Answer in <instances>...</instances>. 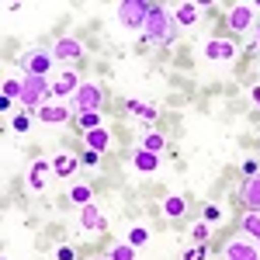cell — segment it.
<instances>
[{
  "mask_svg": "<svg viewBox=\"0 0 260 260\" xmlns=\"http://www.w3.org/2000/svg\"><path fill=\"white\" fill-rule=\"evenodd\" d=\"M142 31H146V39L156 42V45H170V42L177 39V18L167 7H160V4H149V14H146Z\"/></svg>",
  "mask_w": 260,
  "mask_h": 260,
  "instance_id": "1",
  "label": "cell"
},
{
  "mask_svg": "<svg viewBox=\"0 0 260 260\" xmlns=\"http://www.w3.org/2000/svg\"><path fill=\"white\" fill-rule=\"evenodd\" d=\"M45 98H52V83L45 77H28L24 73V80H21V104L24 108H42Z\"/></svg>",
  "mask_w": 260,
  "mask_h": 260,
  "instance_id": "2",
  "label": "cell"
},
{
  "mask_svg": "<svg viewBox=\"0 0 260 260\" xmlns=\"http://www.w3.org/2000/svg\"><path fill=\"white\" fill-rule=\"evenodd\" d=\"M146 14H149V4L146 0H125L118 7V21L125 28H142L146 24Z\"/></svg>",
  "mask_w": 260,
  "mask_h": 260,
  "instance_id": "3",
  "label": "cell"
},
{
  "mask_svg": "<svg viewBox=\"0 0 260 260\" xmlns=\"http://www.w3.org/2000/svg\"><path fill=\"white\" fill-rule=\"evenodd\" d=\"M101 101H104V94H101L98 83H80V90L73 94V111H98Z\"/></svg>",
  "mask_w": 260,
  "mask_h": 260,
  "instance_id": "4",
  "label": "cell"
},
{
  "mask_svg": "<svg viewBox=\"0 0 260 260\" xmlns=\"http://www.w3.org/2000/svg\"><path fill=\"white\" fill-rule=\"evenodd\" d=\"M21 66H24L28 77H45V70L52 66V52H45V49H31V52L21 59Z\"/></svg>",
  "mask_w": 260,
  "mask_h": 260,
  "instance_id": "5",
  "label": "cell"
},
{
  "mask_svg": "<svg viewBox=\"0 0 260 260\" xmlns=\"http://www.w3.org/2000/svg\"><path fill=\"white\" fill-rule=\"evenodd\" d=\"M253 14H257V4H236L229 11V28L233 31H246L253 24Z\"/></svg>",
  "mask_w": 260,
  "mask_h": 260,
  "instance_id": "6",
  "label": "cell"
},
{
  "mask_svg": "<svg viewBox=\"0 0 260 260\" xmlns=\"http://www.w3.org/2000/svg\"><path fill=\"white\" fill-rule=\"evenodd\" d=\"M240 198H243V205H246L250 212H257V215H260V174H253V177L243 180Z\"/></svg>",
  "mask_w": 260,
  "mask_h": 260,
  "instance_id": "7",
  "label": "cell"
},
{
  "mask_svg": "<svg viewBox=\"0 0 260 260\" xmlns=\"http://www.w3.org/2000/svg\"><path fill=\"white\" fill-rule=\"evenodd\" d=\"M225 260H260V250L250 246L246 240H229L225 243Z\"/></svg>",
  "mask_w": 260,
  "mask_h": 260,
  "instance_id": "8",
  "label": "cell"
},
{
  "mask_svg": "<svg viewBox=\"0 0 260 260\" xmlns=\"http://www.w3.org/2000/svg\"><path fill=\"white\" fill-rule=\"evenodd\" d=\"M205 56H208V59H215V62H225V59H233V56H236V45H233L229 39H215V42H208V45H205Z\"/></svg>",
  "mask_w": 260,
  "mask_h": 260,
  "instance_id": "9",
  "label": "cell"
},
{
  "mask_svg": "<svg viewBox=\"0 0 260 260\" xmlns=\"http://www.w3.org/2000/svg\"><path fill=\"white\" fill-rule=\"evenodd\" d=\"M39 121H45V125H62V121H70V108L66 104H42Z\"/></svg>",
  "mask_w": 260,
  "mask_h": 260,
  "instance_id": "10",
  "label": "cell"
},
{
  "mask_svg": "<svg viewBox=\"0 0 260 260\" xmlns=\"http://www.w3.org/2000/svg\"><path fill=\"white\" fill-rule=\"evenodd\" d=\"M80 225H83V233H101V229H104V215H101L98 205H83Z\"/></svg>",
  "mask_w": 260,
  "mask_h": 260,
  "instance_id": "11",
  "label": "cell"
},
{
  "mask_svg": "<svg viewBox=\"0 0 260 260\" xmlns=\"http://www.w3.org/2000/svg\"><path fill=\"white\" fill-rule=\"evenodd\" d=\"M52 56H56V59H80L83 45L77 39H59L56 45H52Z\"/></svg>",
  "mask_w": 260,
  "mask_h": 260,
  "instance_id": "12",
  "label": "cell"
},
{
  "mask_svg": "<svg viewBox=\"0 0 260 260\" xmlns=\"http://www.w3.org/2000/svg\"><path fill=\"white\" fill-rule=\"evenodd\" d=\"M77 90H80V80H77L73 70H66L59 80L52 83V98H66V94H77Z\"/></svg>",
  "mask_w": 260,
  "mask_h": 260,
  "instance_id": "13",
  "label": "cell"
},
{
  "mask_svg": "<svg viewBox=\"0 0 260 260\" xmlns=\"http://www.w3.org/2000/svg\"><path fill=\"white\" fill-rule=\"evenodd\" d=\"M45 170H49L45 160L31 163V170H28V187H31V191H42V187H45Z\"/></svg>",
  "mask_w": 260,
  "mask_h": 260,
  "instance_id": "14",
  "label": "cell"
},
{
  "mask_svg": "<svg viewBox=\"0 0 260 260\" xmlns=\"http://www.w3.org/2000/svg\"><path fill=\"white\" fill-rule=\"evenodd\" d=\"M132 163H136V170H142V174H153V170L160 167V156H156V153H146V149H139Z\"/></svg>",
  "mask_w": 260,
  "mask_h": 260,
  "instance_id": "15",
  "label": "cell"
},
{
  "mask_svg": "<svg viewBox=\"0 0 260 260\" xmlns=\"http://www.w3.org/2000/svg\"><path fill=\"white\" fill-rule=\"evenodd\" d=\"M87 146H90L94 153H104V149L111 146V136H108L104 128H94V132H87Z\"/></svg>",
  "mask_w": 260,
  "mask_h": 260,
  "instance_id": "16",
  "label": "cell"
},
{
  "mask_svg": "<svg viewBox=\"0 0 260 260\" xmlns=\"http://www.w3.org/2000/svg\"><path fill=\"white\" fill-rule=\"evenodd\" d=\"M77 156H66V153H62V156H56V160H52V170H56V174H59V177H70V174H73V170H77Z\"/></svg>",
  "mask_w": 260,
  "mask_h": 260,
  "instance_id": "17",
  "label": "cell"
},
{
  "mask_svg": "<svg viewBox=\"0 0 260 260\" xmlns=\"http://www.w3.org/2000/svg\"><path fill=\"white\" fill-rule=\"evenodd\" d=\"M163 146H167V142H163L160 132H146V136H142V149H146V153H156V156H160Z\"/></svg>",
  "mask_w": 260,
  "mask_h": 260,
  "instance_id": "18",
  "label": "cell"
},
{
  "mask_svg": "<svg viewBox=\"0 0 260 260\" xmlns=\"http://www.w3.org/2000/svg\"><path fill=\"white\" fill-rule=\"evenodd\" d=\"M198 21V4H180L177 7V24H194Z\"/></svg>",
  "mask_w": 260,
  "mask_h": 260,
  "instance_id": "19",
  "label": "cell"
},
{
  "mask_svg": "<svg viewBox=\"0 0 260 260\" xmlns=\"http://www.w3.org/2000/svg\"><path fill=\"white\" fill-rule=\"evenodd\" d=\"M243 233L253 236V240H260V215L257 212H246V215H243Z\"/></svg>",
  "mask_w": 260,
  "mask_h": 260,
  "instance_id": "20",
  "label": "cell"
},
{
  "mask_svg": "<svg viewBox=\"0 0 260 260\" xmlns=\"http://www.w3.org/2000/svg\"><path fill=\"white\" fill-rule=\"evenodd\" d=\"M77 125H80L83 132H94V128H101V115L98 111H83L80 118H77Z\"/></svg>",
  "mask_w": 260,
  "mask_h": 260,
  "instance_id": "21",
  "label": "cell"
},
{
  "mask_svg": "<svg viewBox=\"0 0 260 260\" xmlns=\"http://www.w3.org/2000/svg\"><path fill=\"white\" fill-rule=\"evenodd\" d=\"M184 208H187V205H184V198H177V194L163 201V212H167L170 219H177V215H184Z\"/></svg>",
  "mask_w": 260,
  "mask_h": 260,
  "instance_id": "22",
  "label": "cell"
},
{
  "mask_svg": "<svg viewBox=\"0 0 260 260\" xmlns=\"http://www.w3.org/2000/svg\"><path fill=\"white\" fill-rule=\"evenodd\" d=\"M108 260H136V246H132V243H121V246L111 250V257H108Z\"/></svg>",
  "mask_w": 260,
  "mask_h": 260,
  "instance_id": "23",
  "label": "cell"
},
{
  "mask_svg": "<svg viewBox=\"0 0 260 260\" xmlns=\"http://www.w3.org/2000/svg\"><path fill=\"white\" fill-rule=\"evenodd\" d=\"M70 198L77 201V205H90V187H87V184H77V187L70 191Z\"/></svg>",
  "mask_w": 260,
  "mask_h": 260,
  "instance_id": "24",
  "label": "cell"
},
{
  "mask_svg": "<svg viewBox=\"0 0 260 260\" xmlns=\"http://www.w3.org/2000/svg\"><path fill=\"white\" fill-rule=\"evenodd\" d=\"M128 243H132V246H142V243H149V233H146L142 225H136V229H132V236H128Z\"/></svg>",
  "mask_w": 260,
  "mask_h": 260,
  "instance_id": "25",
  "label": "cell"
},
{
  "mask_svg": "<svg viewBox=\"0 0 260 260\" xmlns=\"http://www.w3.org/2000/svg\"><path fill=\"white\" fill-rule=\"evenodd\" d=\"M4 98H21V80H4Z\"/></svg>",
  "mask_w": 260,
  "mask_h": 260,
  "instance_id": "26",
  "label": "cell"
},
{
  "mask_svg": "<svg viewBox=\"0 0 260 260\" xmlns=\"http://www.w3.org/2000/svg\"><path fill=\"white\" fill-rule=\"evenodd\" d=\"M191 236H194L198 243H205V236H208V225H205V222H198V225L191 229Z\"/></svg>",
  "mask_w": 260,
  "mask_h": 260,
  "instance_id": "27",
  "label": "cell"
},
{
  "mask_svg": "<svg viewBox=\"0 0 260 260\" xmlns=\"http://www.w3.org/2000/svg\"><path fill=\"white\" fill-rule=\"evenodd\" d=\"M28 125H31V118L28 115H18L14 118V132H28Z\"/></svg>",
  "mask_w": 260,
  "mask_h": 260,
  "instance_id": "28",
  "label": "cell"
},
{
  "mask_svg": "<svg viewBox=\"0 0 260 260\" xmlns=\"http://www.w3.org/2000/svg\"><path fill=\"white\" fill-rule=\"evenodd\" d=\"M139 115H142V118H156V108H153V104H142Z\"/></svg>",
  "mask_w": 260,
  "mask_h": 260,
  "instance_id": "29",
  "label": "cell"
},
{
  "mask_svg": "<svg viewBox=\"0 0 260 260\" xmlns=\"http://www.w3.org/2000/svg\"><path fill=\"white\" fill-rule=\"evenodd\" d=\"M98 156H101V153H94V149H90V153H83V163H90V167H98Z\"/></svg>",
  "mask_w": 260,
  "mask_h": 260,
  "instance_id": "30",
  "label": "cell"
},
{
  "mask_svg": "<svg viewBox=\"0 0 260 260\" xmlns=\"http://www.w3.org/2000/svg\"><path fill=\"white\" fill-rule=\"evenodd\" d=\"M56 257H59V260H73V250H70V246H62V250L56 253Z\"/></svg>",
  "mask_w": 260,
  "mask_h": 260,
  "instance_id": "31",
  "label": "cell"
},
{
  "mask_svg": "<svg viewBox=\"0 0 260 260\" xmlns=\"http://www.w3.org/2000/svg\"><path fill=\"white\" fill-rule=\"evenodd\" d=\"M187 260H205V250H191V253H187Z\"/></svg>",
  "mask_w": 260,
  "mask_h": 260,
  "instance_id": "32",
  "label": "cell"
},
{
  "mask_svg": "<svg viewBox=\"0 0 260 260\" xmlns=\"http://www.w3.org/2000/svg\"><path fill=\"white\" fill-rule=\"evenodd\" d=\"M253 101H257V104H260V87H253Z\"/></svg>",
  "mask_w": 260,
  "mask_h": 260,
  "instance_id": "33",
  "label": "cell"
},
{
  "mask_svg": "<svg viewBox=\"0 0 260 260\" xmlns=\"http://www.w3.org/2000/svg\"><path fill=\"white\" fill-rule=\"evenodd\" d=\"M257 45H260V39H257Z\"/></svg>",
  "mask_w": 260,
  "mask_h": 260,
  "instance_id": "34",
  "label": "cell"
}]
</instances>
